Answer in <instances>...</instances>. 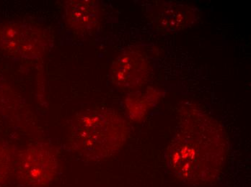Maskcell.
Here are the masks:
<instances>
[{
    "mask_svg": "<svg viewBox=\"0 0 251 187\" xmlns=\"http://www.w3.org/2000/svg\"><path fill=\"white\" fill-rule=\"evenodd\" d=\"M224 131L212 117L186 108L167 151L168 169L189 186H204L217 179L226 160Z\"/></svg>",
    "mask_w": 251,
    "mask_h": 187,
    "instance_id": "1",
    "label": "cell"
},
{
    "mask_svg": "<svg viewBox=\"0 0 251 187\" xmlns=\"http://www.w3.org/2000/svg\"><path fill=\"white\" fill-rule=\"evenodd\" d=\"M128 133V123L116 111L108 108L88 109L73 120L70 146L83 159L102 161L122 148Z\"/></svg>",
    "mask_w": 251,
    "mask_h": 187,
    "instance_id": "2",
    "label": "cell"
},
{
    "mask_svg": "<svg viewBox=\"0 0 251 187\" xmlns=\"http://www.w3.org/2000/svg\"><path fill=\"white\" fill-rule=\"evenodd\" d=\"M16 170L18 180L23 185L29 187L47 186L59 172L57 155L49 144H33L20 153Z\"/></svg>",
    "mask_w": 251,
    "mask_h": 187,
    "instance_id": "3",
    "label": "cell"
},
{
    "mask_svg": "<svg viewBox=\"0 0 251 187\" xmlns=\"http://www.w3.org/2000/svg\"><path fill=\"white\" fill-rule=\"evenodd\" d=\"M151 65L146 56L135 50L122 53L111 68L113 83L122 89H135L145 84L149 77Z\"/></svg>",
    "mask_w": 251,
    "mask_h": 187,
    "instance_id": "4",
    "label": "cell"
},
{
    "mask_svg": "<svg viewBox=\"0 0 251 187\" xmlns=\"http://www.w3.org/2000/svg\"><path fill=\"white\" fill-rule=\"evenodd\" d=\"M1 45L9 51H20L27 58H38L44 54L47 45L44 31L37 27L8 26L0 36Z\"/></svg>",
    "mask_w": 251,
    "mask_h": 187,
    "instance_id": "5",
    "label": "cell"
},
{
    "mask_svg": "<svg viewBox=\"0 0 251 187\" xmlns=\"http://www.w3.org/2000/svg\"><path fill=\"white\" fill-rule=\"evenodd\" d=\"M64 15L67 26L72 30L90 34L100 23V4L95 0H71L66 3Z\"/></svg>",
    "mask_w": 251,
    "mask_h": 187,
    "instance_id": "6",
    "label": "cell"
},
{
    "mask_svg": "<svg viewBox=\"0 0 251 187\" xmlns=\"http://www.w3.org/2000/svg\"><path fill=\"white\" fill-rule=\"evenodd\" d=\"M194 10L180 3H168L160 9L155 23L160 31L176 32L188 27L194 20Z\"/></svg>",
    "mask_w": 251,
    "mask_h": 187,
    "instance_id": "7",
    "label": "cell"
},
{
    "mask_svg": "<svg viewBox=\"0 0 251 187\" xmlns=\"http://www.w3.org/2000/svg\"><path fill=\"white\" fill-rule=\"evenodd\" d=\"M163 92L156 87H148L145 92L128 94L125 100L126 110L131 121H142L151 108L154 107L162 97Z\"/></svg>",
    "mask_w": 251,
    "mask_h": 187,
    "instance_id": "8",
    "label": "cell"
},
{
    "mask_svg": "<svg viewBox=\"0 0 251 187\" xmlns=\"http://www.w3.org/2000/svg\"><path fill=\"white\" fill-rule=\"evenodd\" d=\"M15 166V156L11 147L0 141V186L8 180Z\"/></svg>",
    "mask_w": 251,
    "mask_h": 187,
    "instance_id": "9",
    "label": "cell"
}]
</instances>
